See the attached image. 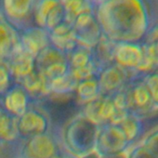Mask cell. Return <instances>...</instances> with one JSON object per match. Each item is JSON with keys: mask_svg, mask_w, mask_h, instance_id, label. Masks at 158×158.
Returning <instances> with one entry per match:
<instances>
[{"mask_svg": "<svg viewBox=\"0 0 158 158\" xmlns=\"http://www.w3.org/2000/svg\"><path fill=\"white\" fill-rule=\"evenodd\" d=\"M95 16L103 36L115 43L141 42L152 23L145 0H106Z\"/></svg>", "mask_w": 158, "mask_h": 158, "instance_id": "cell-1", "label": "cell"}, {"mask_svg": "<svg viewBox=\"0 0 158 158\" xmlns=\"http://www.w3.org/2000/svg\"><path fill=\"white\" fill-rule=\"evenodd\" d=\"M99 127L82 113L70 119L60 130L62 149L76 158L95 152Z\"/></svg>", "mask_w": 158, "mask_h": 158, "instance_id": "cell-2", "label": "cell"}, {"mask_svg": "<svg viewBox=\"0 0 158 158\" xmlns=\"http://www.w3.org/2000/svg\"><path fill=\"white\" fill-rule=\"evenodd\" d=\"M128 114L144 120L158 112L142 75L129 81L123 89Z\"/></svg>", "mask_w": 158, "mask_h": 158, "instance_id": "cell-3", "label": "cell"}, {"mask_svg": "<svg viewBox=\"0 0 158 158\" xmlns=\"http://www.w3.org/2000/svg\"><path fill=\"white\" fill-rule=\"evenodd\" d=\"M35 67L47 84L70 73L67 55L51 45L45 48L35 57Z\"/></svg>", "mask_w": 158, "mask_h": 158, "instance_id": "cell-4", "label": "cell"}, {"mask_svg": "<svg viewBox=\"0 0 158 158\" xmlns=\"http://www.w3.org/2000/svg\"><path fill=\"white\" fill-rule=\"evenodd\" d=\"M114 62L127 70L141 75L154 70L141 42L116 43Z\"/></svg>", "mask_w": 158, "mask_h": 158, "instance_id": "cell-5", "label": "cell"}, {"mask_svg": "<svg viewBox=\"0 0 158 158\" xmlns=\"http://www.w3.org/2000/svg\"><path fill=\"white\" fill-rule=\"evenodd\" d=\"M81 113L98 127L106 124L118 125L128 114L116 107L112 96L104 95L83 105Z\"/></svg>", "mask_w": 158, "mask_h": 158, "instance_id": "cell-6", "label": "cell"}, {"mask_svg": "<svg viewBox=\"0 0 158 158\" xmlns=\"http://www.w3.org/2000/svg\"><path fill=\"white\" fill-rule=\"evenodd\" d=\"M35 0H2L1 16L18 33L34 26L33 10Z\"/></svg>", "mask_w": 158, "mask_h": 158, "instance_id": "cell-7", "label": "cell"}, {"mask_svg": "<svg viewBox=\"0 0 158 158\" xmlns=\"http://www.w3.org/2000/svg\"><path fill=\"white\" fill-rule=\"evenodd\" d=\"M130 146L118 125L106 124L99 127L95 147V152L99 156L126 152Z\"/></svg>", "mask_w": 158, "mask_h": 158, "instance_id": "cell-8", "label": "cell"}, {"mask_svg": "<svg viewBox=\"0 0 158 158\" xmlns=\"http://www.w3.org/2000/svg\"><path fill=\"white\" fill-rule=\"evenodd\" d=\"M23 141L21 158H53L62 150L59 139L52 130Z\"/></svg>", "mask_w": 158, "mask_h": 158, "instance_id": "cell-9", "label": "cell"}, {"mask_svg": "<svg viewBox=\"0 0 158 158\" xmlns=\"http://www.w3.org/2000/svg\"><path fill=\"white\" fill-rule=\"evenodd\" d=\"M52 125L47 114L36 106H32L25 114L17 118V131L20 140L51 131Z\"/></svg>", "mask_w": 158, "mask_h": 158, "instance_id": "cell-10", "label": "cell"}, {"mask_svg": "<svg viewBox=\"0 0 158 158\" xmlns=\"http://www.w3.org/2000/svg\"><path fill=\"white\" fill-rule=\"evenodd\" d=\"M135 72L127 70L116 63L102 70L97 77L100 85L101 95L112 96L120 91L133 78L139 76Z\"/></svg>", "mask_w": 158, "mask_h": 158, "instance_id": "cell-11", "label": "cell"}, {"mask_svg": "<svg viewBox=\"0 0 158 158\" xmlns=\"http://www.w3.org/2000/svg\"><path fill=\"white\" fill-rule=\"evenodd\" d=\"M67 57L70 72L77 82L98 75L99 72L94 62L92 48L77 45Z\"/></svg>", "mask_w": 158, "mask_h": 158, "instance_id": "cell-12", "label": "cell"}, {"mask_svg": "<svg viewBox=\"0 0 158 158\" xmlns=\"http://www.w3.org/2000/svg\"><path fill=\"white\" fill-rule=\"evenodd\" d=\"M72 26L77 44L87 48H93L103 36L95 12L81 15Z\"/></svg>", "mask_w": 158, "mask_h": 158, "instance_id": "cell-13", "label": "cell"}, {"mask_svg": "<svg viewBox=\"0 0 158 158\" xmlns=\"http://www.w3.org/2000/svg\"><path fill=\"white\" fill-rule=\"evenodd\" d=\"M0 102L3 108L16 118L25 114L34 103L29 92L16 82H13L2 95H0Z\"/></svg>", "mask_w": 158, "mask_h": 158, "instance_id": "cell-14", "label": "cell"}, {"mask_svg": "<svg viewBox=\"0 0 158 158\" xmlns=\"http://www.w3.org/2000/svg\"><path fill=\"white\" fill-rule=\"evenodd\" d=\"M13 81L21 83L35 71V57L24 51L21 45L15 49L6 63Z\"/></svg>", "mask_w": 158, "mask_h": 158, "instance_id": "cell-15", "label": "cell"}, {"mask_svg": "<svg viewBox=\"0 0 158 158\" xmlns=\"http://www.w3.org/2000/svg\"><path fill=\"white\" fill-rule=\"evenodd\" d=\"M18 34L22 48L33 57H35L41 50L50 45L48 32L35 25Z\"/></svg>", "mask_w": 158, "mask_h": 158, "instance_id": "cell-16", "label": "cell"}, {"mask_svg": "<svg viewBox=\"0 0 158 158\" xmlns=\"http://www.w3.org/2000/svg\"><path fill=\"white\" fill-rule=\"evenodd\" d=\"M19 46L18 32L0 15V63L6 64Z\"/></svg>", "mask_w": 158, "mask_h": 158, "instance_id": "cell-17", "label": "cell"}, {"mask_svg": "<svg viewBox=\"0 0 158 158\" xmlns=\"http://www.w3.org/2000/svg\"><path fill=\"white\" fill-rule=\"evenodd\" d=\"M50 45L68 55L78 44L76 42L73 26L66 22L48 32Z\"/></svg>", "mask_w": 158, "mask_h": 158, "instance_id": "cell-18", "label": "cell"}, {"mask_svg": "<svg viewBox=\"0 0 158 158\" xmlns=\"http://www.w3.org/2000/svg\"><path fill=\"white\" fill-rule=\"evenodd\" d=\"M116 43L102 36L99 43L92 48L95 65L100 73L102 70L113 65L114 62V51Z\"/></svg>", "mask_w": 158, "mask_h": 158, "instance_id": "cell-19", "label": "cell"}, {"mask_svg": "<svg viewBox=\"0 0 158 158\" xmlns=\"http://www.w3.org/2000/svg\"><path fill=\"white\" fill-rule=\"evenodd\" d=\"M0 139L3 143H15L19 139L17 131V118L10 115L0 102Z\"/></svg>", "mask_w": 158, "mask_h": 158, "instance_id": "cell-20", "label": "cell"}, {"mask_svg": "<svg viewBox=\"0 0 158 158\" xmlns=\"http://www.w3.org/2000/svg\"><path fill=\"white\" fill-rule=\"evenodd\" d=\"M65 12V22L71 25L75 20L86 13L95 12L96 6L91 0H67L62 3Z\"/></svg>", "mask_w": 158, "mask_h": 158, "instance_id": "cell-21", "label": "cell"}, {"mask_svg": "<svg viewBox=\"0 0 158 158\" xmlns=\"http://www.w3.org/2000/svg\"><path fill=\"white\" fill-rule=\"evenodd\" d=\"M75 96L77 102L82 107L83 105L94 101L101 96L98 77L94 76L86 80L79 81L75 89Z\"/></svg>", "mask_w": 158, "mask_h": 158, "instance_id": "cell-22", "label": "cell"}, {"mask_svg": "<svg viewBox=\"0 0 158 158\" xmlns=\"http://www.w3.org/2000/svg\"><path fill=\"white\" fill-rule=\"evenodd\" d=\"M123 130L130 145H133L140 140L144 135V122L143 120L132 115L130 114L118 124Z\"/></svg>", "mask_w": 158, "mask_h": 158, "instance_id": "cell-23", "label": "cell"}, {"mask_svg": "<svg viewBox=\"0 0 158 158\" xmlns=\"http://www.w3.org/2000/svg\"><path fill=\"white\" fill-rule=\"evenodd\" d=\"M141 43L144 46L147 56L153 69L158 68V21L152 23Z\"/></svg>", "mask_w": 158, "mask_h": 158, "instance_id": "cell-24", "label": "cell"}, {"mask_svg": "<svg viewBox=\"0 0 158 158\" xmlns=\"http://www.w3.org/2000/svg\"><path fill=\"white\" fill-rule=\"evenodd\" d=\"M60 3V0H35L33 10V22L37 27L45 29L47 18L51 10Z\"/></svg>", "mask_w": 158, "mask_h": 158, "instance_id": "cell-25", "label": "cell"}, {"mask_svg": "<svg viewBox=\"0 0 158 158\" xmlns=\"http://www.w3.org/2000/svg\"><path fill=\"white\" fill-rule=\"evenodd\" d=\"M77 84V80L70 72L63 77L48 84V93L52 92L57 94H72L75 93Z\"/></svg>", "mask_w": 158, "mask_h": 158, "instance_id": "cell-26", "label": "cell"}, {"mask_svg": "<svg viewBox=\"0 0 158 158\" xmlns=\"http://www.w3.org/2000/svg\"><path fill=\"white\" fill-rule=\"evenodd\" d=\"M63 22H65V12H64L62 4L59 3L49 12V14L47 18V21H46L45 29L48 32H50L54 28H56L57 26L61 24Z\"/></svg>", "mask_w": 158, "mask_h": 158, "instance_id": "cell-27", "label": "cell"}, {"mask_svg": "<svg viewBox=\"0 0 158 158\" xmlns=\"http://www.w3.org/2000/svg\"><path fill=\"white\" fill-rule=\"evenodd\" d=\"M154 104L158 107V68L142 75Z\"/></svg>", "mask_w": 158, "mask_h": 158, "instance_id": "cell-28", "label": "cell"}, {"mask_svg": "<svg viewBox=\"0 0 158 158\" xmlns=\"http://www.w3.org/2000/svg\"><path fill=\"white\" fill-rule=\"evenodd\" d=\"M139 141L150 152L158 157V127H153L146 134H144Z\"/></svg>", "mask_w": 158, "mask_h": 158, "instance_id": "cell-29", "label": "cell"}, {"mask_svg": "<svg viewBox=\"0 0 158 158\" xmlns=\"http://www.w3.org/2000/svg\"><path fill=\"white\" fill-rule=\"evenodd\" d=\"M127 158H158L150 152L140 141L131 145L126 152Z\"/></svg>", "mask_w": 158, "mask_h": 158, "instance_id": "cell-30", "label": "cell"}, {"mask_svg": "<svg viewBox=\"0 0 158 158\" xmlns=\"http://www.w3.org/2000/svg\"><path fill=\"white\" fill-rule=\"evenodd\" d=\"M13 82L14 81L7 65L0 63V95H2Z\"/></svg>", "mask_w": 158, "mask_h": 158, "instance_id": "cell-31", "label": "cell"}, {"mask_svg": "<svg viewBox=\"0 0 158 158\" xmlns=\"http://www.w3.org/2000/svg\"><path fill=\"white\" fill-rule=\"evenodd\" d=\"M53 158H76V157H74V156H73V155H71L70 153H68V152H66L63 149L55 156V157H53Z\"/></svg>", "mask_w": 158, "mask_h": 158, "instance_id": "cell-32", "label": "cell"}, {"mask_svg": "<svg viewBox=\"0 0 158 158\" xmlns=\"http://www.w3.org/2000/svg\"><path fill=\"white\" fill-rule=\"evenodd\" d=\"M99 158H127V153L122 152V153H117V154L102 155V156H99Z\"/></svg>", "mask_w": 158, "mask_h": 158, "instance_id": "cell-33", "label": "cell"}, {"mask_svg": "<svg viewBox=\"0 0 158 158\" xmlns=\"http://www.w3.org/2000/svg\"><path fill=\"white\" fill-rule=\"evenodd\" d=\"M91 1L93 2V4L97 7L98 5H100V4H102V2H104V1H106V0H91Z\"/></svg>", "mask_w": 158, "mask_h": 158, "instance_id": "cell-34", "label": "cell"}, {"mask_svg": "<svg viewBox=\"0 0 158 158\" xmlns=\"http://www.w3.org/2000/svg\"><path fill=\"white\" fill-rule=\"evenodd\" d=\"M84 158H99V155L96 152H93V153H91V154H89V155H88V156H86Z\"/></svg>", "mask_w": 158, "mask_h": 158, "instance_id": "cell-35", "label": "cell"}, {"mask_svg": "<svg viewBox=\"0 0 158 158\" xmlns=\"http://www.w3.org/2000/svg\"><path fill=\"white\" fill-rule=\"evenodd\" d=\"M154 3H155V9H156V12L158 14V0H154Z\"/></svg>", "mask_w": 158, "mask_h": 158, "instance_id": "cell-36", "label": "cell"}, {"mask_svg": "<svg viewBox=\"0 0 158 158\" xmlns=\"http://www.w3.org/2000/svg\"><path fill=\"white\" fill-rule=\"evenodd\" d=\"M60 3L62 4V3H64L65 1H67V0H60Z\"/></svg>", "mask_w": 158, "mask_h": 158, "instance_id": "cell-37", "label": "cell"}, {"mask_svg": "<svg viewBox=\"0 0 158 158\" xmlns=\"http://www.w3.org/2000/svg\"><path fill=\"white\" fill-rule=\"evenodd\" d=\"M2 143H3V142H2V140L0 139V148H1V146H2Z\"/></svg>", "mask_w": 158, "mask_h": 158, "instance_id": "cell-38", "label": "cell"}]
</instances>
